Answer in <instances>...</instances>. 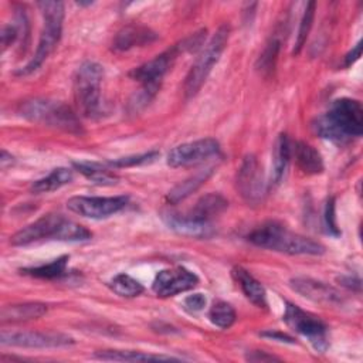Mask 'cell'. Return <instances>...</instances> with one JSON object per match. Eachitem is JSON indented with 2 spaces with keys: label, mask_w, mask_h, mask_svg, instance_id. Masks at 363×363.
Here are the masks:
<instances>
[{
  "label": "cell",
  "mask_w": 363,
  "mask_h": 363,
  "mask_svg": "<svg viewBox=\"0 0 363 363\" xmlns=\"http://www.w3.org/2000/svg\"><path fill=\"white\" fill-rule=\"evenodd\" d=\"M313 132L328 140L346 143L352 138H360L363 132V108L359 101L339 98L330 109L312 122Z\"/></svg>",
  "instance_id": "obj_1"
},
{
  "label": "cell",
  "mask_w": 363,
  "mask_h": 363,
  "mask_svg": "<svg viewBox=\"0 0 363 363\" xmlns=\"http://www.w3.org/2000/svg\"><path fill=\"white\" fill-rule=\"evenodd\" d=\"M247 240L259 248L285 252L289 255H320L325 252V247L320 242L292 233L274 221L265 223L252 230Z\"/></svg>",
  "instance_id": "obj_2"
},
{
  "label": "cell",
  "mask_w": 363,
  "mask_h": 363,
  "mask_svg": "<svg viewBox=\"0 0 363 363\" xmlns=\"http://www.w3.org/2000/svg\"><path fill=\"white\" fill-rule=\"evenodd\" d=\"M37 6L43 14V30L40 35V41L35 50L34 57L21 68H18L14 74L18 77L30 75L37 71L43 62L48 58V55L54 51L57 43L60 41L62 33V21H64V3L61 1H38Z\"/></svg>",
  "instance_id": "obj_3"
},
{
  "label": "cell",
  "mask_w": 363,
  "mask_h": 363,
  "mask_svg": "<svg viewBox=\"0 0 363 363\" xmlns=\"http://www.w3.org/2000/svg\"><path fill=\"white\" fill-rule=\"evenodd\" d=\"M104 68L94 61L82 62L74 77V99L78 112L85 118H99L102 115L101 82Z\"/></svg>",
  "instance_id": "obj_4"
},
{
  "label": "cell",
  "mask_w": 363,
  "mask_h": 363,
  "mask_svg": "<svg viewBox=\"0 0 363 363\" xmlns=\"http://www.w3.org/2000/svg\"><path fill=\"white\" fill-rule=\"evenodd\" d=\"M20 113L30 122L61 129L69 133L82 132L79 119L72 112V109L58 101L34 98L20 105Z\"/></svg>",
  "instance_id": "obj_5"
},
{
  "label": "cell",
  "mask_w": 363,
  "mask_h": 363,
  "mask_svg": "<svg viewBox=\"0 0 363 363\" xmlns=\"http://www.w3.org/2000/svg\"><path fill=\"white\" fill-rule=\"evenodd\" d=\"M230 37V26L221 24L216 33L211 35L208 43L203 47L196 62L191 65L184 81V95L186 98H193L206 82L208 74L211 72L214 64L220 60L223 51L227 47Z\"/></svg>",
  "instance_id": "obj_6"
},
{
  "label": "cell",
  "mask_w": 363,
  "mask_h": 363,
  "mask_svg": "<svg viewBox=\"0 0 363 363\" xmlns=\"http://www.w3.org/2000/svg\"><path fill=\"white\" fill-rule=\"evenodd\" d=\"M282 320L292 330L306 337L316 352H325L328 349V328L315 315L305 312L299 306L288 302Z\"/></svg>",
  "instance_id": "obj_7"
},
{
  "label": "cell",
  "mask_w": 363,
  "mask_h": 363,
  "mask_svg": "<svg viewBox=\"0 0 363 363\" xmlns=\"http://www.w3.org/2000/svg\"><path fill=\"white\" fill-rule=\"evenodd\" d=\"M128 196H113V197H96V196H75L67 201V207L82 217L86 218H106L116 214L128 204Z\"/></svg>",
  "instance_id": "obj_8"
},
{
  "label": "cell",
  "mask_w": 363,
  "mask_h": 363,
  "mask_svg": "<svg viewBox=\"0 0 363 363\" xmlns=\"http://www.w3.org/2000/svg\"><path fill=\"white\" fill-rule=\"evenodd\" d=\"M218 150H220V145L216 139L204 138V139L182 143L173 147L169 152L166 162L170 167L196 166L216 156Z\"/></svg>",
  "instance_id": "obj_9"
},
{
  "label": "cell",
  "mask_w": 363,
  "mask_h": 363,
  "mask_svg": "<svg viewBox=\"0 0 363 363\" xmlns=\"http://www.w3.org/2000/svg\"><path fill=\"white\" fill-rule=\"evenodd\" d=\"M0 343L3 346L16 347H34V349H48V347H64L74 343V339L65 333L60 332H7L3 330L0 335Z\"/></svg>",
  "instance_id": "obj_10"
},
{
  "label": "cell",
  "mask_w": 363,
  "mask_h": 363,
  "mask_svg": "<svg viewBox=\"0 0 363 363\" xmlns=\"http://www.w3.org/2000/svg\"><path fill=\"white\" fill-rule=\"evenodd\" d=\"M237 190L248 203H259L265 194L262 166L254 155H247L237 172Z\"/></svg>",
  "instance_id": "obj_11"
},
{
  "label": "cell",
  "mask_w": 363,
  "mask_h": 363,
  "mask_svg": "<svg viewBox=\"0 0 363 363\" xmlns=\"http://www.w3.org/2000/svg\"><path fill=\"white\" fill-rule=\"evenodd\" d=\"M180 47L179 44L166 50L164 52L156 55L153 60L139 65L133 71H130V77L142 84V88H147L153 92H157L162 84V79L164 74L169 71L172 67L173 61L176 60L177 54H180Z\"/></svg>",
  "instance_id": "obj_12"
},
{
  "label": "cell",
  "mask_w": 363,
  "mask_h": 363,
  "mask_svg": "<svg viewBox=\"0 0 363 363\" xmlns=\"http://www.w3.org/2000/svg\"><path fill=\"white\" fill-rule=\"evenodd\" d=\"M65 217L60 213H48L34 223L23 227L10 237L13 245H28L41 240H58Z\"/></svg>",
  "instance_id": "obj_13"
},
{
  "label": "cell",
  "mask_w": 363,
  "mask_h": 363,
  "mask_svg": "<svg viewBox=\"0 0 363 363\" xmlns=\"http://www.w3.org/2000/svg\"><path fill=\"white\" fill-rule=\"evenodd\" d=\"M199 284V278L194 272L184 267H174L162 269L157 272L153 281V292L160 298L173 296L193 289Z\"/></svg>",
  "instance_id": "obj_14"
},
{
  "label": "cell",
  "mask_w": 363,
  "mask_h": 363,
  "mask_svg": "<svg viewBox=\"0 0 363 363\" xmlns=\"http://www.w3.org/2000/svg\"><path fill=\"white\" fill-rule=\"evenodd\" d=\"M289 285L295 292L316 303L337 305L342 302L339 291L322 281H316L312 278H292L289 281Z\"/></svg>",
  "instance_id": "obj_15"
},
{
  "label": "cell",
  "mask_w": 363,
  "mask_h": 363,
  "mask_svg": "<svg viewBox=\"0 0 363 363\" xmlns=\"http://www.w3.org/2000/svg\"><path fill=\"white\" fill-rule=\"evenodd\" d=\"M162 217L169 228H172L174 233L184 237L208 238L214 234V230L210 221H200V220L191 218L187 214H177L172 211L164 213Z\"/></svg>",
  "instance_id": "obj_16"
},
{
  "label": "cell",
  "mask_w": 363,
  "mask_h": 363,
  "mask_svg": "<svg viewBox=\"0 0 363 363\" xmlns=\"http://www.w3.org/2000/svg\"><path fill=\"white\" fill-rule=\"evenodd\" d=\"M156 38H157L156 33H153L150 28L145 26L130 24L118 31V34L113 38L112 48L116 51H128L133 47H142V45L150 44Z\"/></svg>",
  "instance_id": "obj_17"
},
{
  "label": "cell",
  "mask_w": 363,
  "mask_h": 363,
  "mask_svg": "<svg viewBox=\"0 0 363 363\" xmlns=\"http://www.w3.org/2000/svg\"><path fill=\"white\" fill-rule=\"evenodd\" d=\"M47 313V305L40 302H24V303H13L3 306L0 312L1 323H14L24 322L31 319H38Z\"/></svg>",
  "instance_id": "obj_18"
},
{
  "label": "cell",
  "mask_w": 363,
  "mask_h": 363,
  "mask_svg": "<svg viewBox=\"0 0 363 363\" xmlns=\"http://www.w3.org/2000/svg\"><path fill=\"white\" fill-rule=\"evenodd\" d=\"M231 274L248 301H251L258 308L267 306V294L261 282H258L247 269L241 267L233 268Z\"/></svg>",
  "instance_id": "obj_19"
},
{
  "label": "cell",
  "mask_w": 363,
  "mask_h": 363,
  "mask_svg": "<svg viewBox=\"0 0 363 363\" xmlns=\"http://www.w3.org/2000/svg\"><path fill=\"white\" fill-rule=\"evenodd\" d=\"M228 207V201L218 193H208L201 196L187 216L200 221H210L213 217L221 214Z\"/></svg>",
  "instance_id": "obj_20"
},
{
  "label": "cell",
  "mask_w": 363,
  "mask_h": 363,
  "mask_svg": "<svg viewBox=\"0 0 363 363\" xmlns=\"http://www.w3.org/2000/svg\"><path fill=\"white\" fill-rule=\"evenodd\" d=\"M214 172V166H208L204 167L201 170H199L197 173H194L193 176L187 177L186 180L180 182L179 184H176L166 196L167 201L172 204H177L182 200L187 199L191 193H194L203 183H206V180L211 176V173Z\"/></svg>",
  "instance_id": "obj_21"
},
{
  "label": "cell",
  "mask_w": 363,
  "mask_h": 363,
  "mask_svg": "<svg viewBox=\"0 0 363 363\" xmlns=\"http://www.w3.org/2000/svg\"><path fill=\"white\" fill-rule=\"evenodd\" d=\"M291 153L292 147L289 138L286 133H281L275 140L272 152V182L275 184L281 183V180L284 179L291 160Z\"/></svg>",
  "instance_id": "obj_22"
},
{
  "label": "cell",
  "mask_w": 363,
  "mask_h": 363,
  "mask_svg": "<svg viewBox=\"0 0 363 363\" xmlns=\"http://www.w3.org/2000/svg\"><path fill=\"white\" fill-rule=\"evenodd\" d=\"M295 160L299 169L306 174H319L323 172V160L320 153L305 142L295 143Z\"/></svg>",
  "instance_id": "obj_23"
},
{
  "label": "cell",
  "mask_w": 363,
  "mask_h": 363,
  "mask_svg": "<svg viewBox=\"0 0 363 363\" xmlns=\"http://www.w3.org/2000/svg\"><path fill=\"white\" fill-rule=\"evenodd\" d=\"M72 167L84 177L99 186H112L118 182V176L115 173L95 162H72Z\"/></svg>",
  "instance_id": "obj_24"
},
{
  "label": "cell",
  "mask_w": 363,
  "mask_h": 363,
  "mask_svg": "<svg viewBox=\"0 0 363 363\" xmlns=\"http://www.w3.org/2000/svg\"><path fill=\"white\" fill-rule=\"evenodd\" d=\"M95 357L102 360H118V362H169V360H180L173 356L166 354H152L135 350H106L102 353H96Z\"/></svg>",
  "instance_id": "obj_25"
},
{
  "label": "cell",
  "mask_w": 363,
  "mask_h": 363,
  "mask_svg": "<svg viewBox=\"0 0 363 363\" xmlns=\"http://www.w3.org/2000/svg\"><path fill=\"white\" fill-rule=\"evenodd\" d=\"M71 180H72V170H69L68 167H57L45 177L35 180L30 186V190L35 194L48 193L68 184Z\"/></svg>",
  "instance_id": "obj_26"
},
{
  "label": "cell",
  "mask_w": 363,
  "mask_h": 363,
  "mask_svg": "<svg viewBox=\"0 0 363 363\" xmlns=\"http://www.w3.org/2000/svg\"><path fill=\"white\" fill-rule=\"evenodd\" d=\"M69 257L68 255H62L48 264H43L38 267H31V268H23L20 269L21 274L24 275H30L34 278H41V279H55L60 278L62 275H65L67 272V264H68Z\"/></svg>",
  "instance_id": "obj_27"
},
{
  "label": "cell",
  "mask_w": 363,
  "mask_h": 363,
  "mask_svg": "<svg viewBox=\"0 0 363 363\" xmlns=\"http://www.w3.org/2000/svg\"><path fill=\"white\" fill-rule=\"evenodd\" d=\"M108 285L116 295L123 298H135L143 292V285L128 274L115 275Z\"/></svg>",
  "instance_id": "obj_28"
},
{
  "label": "cell",
  "mask_w": 363,
  "mask_h": 363,
  "mask_svg": "<svg viewBox=\"0 0 363 363\" xmlns=\"http://www.w3.org/2000/svg\"><path fill=\"white\" fill-rule=\"evenodd\" d=\"M279 48H281V38L278 34H274L269 41L267 43L264 51L261 52L258 61H257V69L267 75L269 74L274 67H275V62H277V58H278V54H279Z\"/></svg>",
  "instance_id": "obj_29"
},
{
  "label": "cell",
  "mask_w": 363,
  "mask_h": 363,
  "mask_svg": "<svg viewBox=\"0 0 363 363\" xmlns=\"http://www.w3.org/2000/svg\"><path fill=\"white\" fill-rule=\"evenodd\" d=\"M208 319L217 328L227 329L235 322V311L230 303L218 301L210 308Z\"/></svg>",
  "instance_id": "obj_30"
},
{
  "label": "cell",
  "mask_w": 363,
  "mask_h": 363,
  "mask_svg": "<svg viewBox=\"0 0 363 363\" xmlns=\"http://www.w3.org/2000/svg\"><path fill=\"white\" fill-rule=\"evenodd\" d=\"M315 9H316V3L315 1H309L303 10L301 23H299V30H298V35H296V41H295V47L292 50V54L296 55L301 52L302 47L306 43V38L309 35V31L312 28V23H313V17H315Z\"/></svg>",
  "instance_id": "obj_31"
},
{
  "label": "cell",
  "mask_w": 363,
  "mask_h": 363,
  "mask_svg": "<svg viewBox=\"0 0 363 363\" xmlns=\"http://www.w3.org/2000/svg\"><path fill=\"white\" fill-rule=\"evenodd\" d=\"M159 157L157 152H147V153H142V155H133V156H126V157H119L115 160L108 162L109 166L113 167H132V166H139V164H146V163H152Z\"/></svg>",
  "instance_id": "obj_32"
},
{
  "label": "cell",
  "mask_w": 363,
  "mask_h": 363,
  "mask_svg": "<svg viewBox=\"0 0 363 363\" xmlns=\"http://www.w3.org/2000/svg\"><path fill=\"white\" fill-rule=\"evenodd\" d=\"M323 227L328 234L330 235H339L340 231L336 224V216H335V199L330 197L326 204H325V211H323Z\"/></svg>",
  "instance_id": "obj_33"
},
{
  "label": "cell",
  "mask_w": 363,
  "mask_h": 363,
  "mask_svg": "<svg viewBox=\"0 0 363 363\" xmlns=\"http://www.w3.org/2000/svg\"><path fill=\"white\" fill-rule=\"evenodd\" d=\"M206 302H207V299L203 294H193V295H189L184 298L183 309L189 313H197L204 309Z\"/></svg>",
  "instance_id": "obj_34"
},
{
  "label": "cell",
  "mask_w": 363,
  "mask_h": 363,
  "mask_svg": "<svg viewBox=\"0 0 363 363\" xmlns=\"http://www.w3.org/2000/svg\"><path fill=\"white\" fill-rule=\"evenodd\" d=\"M17 35H18L17 34V28L14 26H4L1 28L0 37H1V51L3 52L7 50V47H10L14 43Z\"/></svg>",
  "instance_id": "obj_35"
},
{
  "label": "cell",
  "mask_w": 363,
  "mask_h": 363,
  "mask_svg": "<svg viewBox=\"0 0 363 363\" xmlns=\"http://www.w3.org/2000/svg\"><path fill=\"white\" fill-rule=\"evenodd\" d=\"M360 52H362V41H359V43L352 48V51H349V52L345 55V67H350L352 64H354V62L359 60Z\"/></svg>",
  "instance_id": "obj_36"
},
{
  "label": "cell",
  "mask_w": 363,
  "mask_h": 363,
  "mask_svg": "<svg viewBox=\"0 0 363 363\" xmlns=\"http://www.w3.org/2000/svg\"><path fill=\"white\" fill-rule=\"evenodd\" d=\"M247 360H251V362H272V360H279V357L277 356H272V354H267L265 352H251L248 353L247 356Z\"/></svg>",
  "instance_id": "obj_37"
},
{
  "label": "cell",
  "mask_w": 363,
  "mask_h": 363,
  "mask_svg": "<svg viewBox=\"0 0 363 363\" xmlns=\"http://www.w3.org/2000/svg\"><path fill=\"white\" fill-rule=\"evenodd\" d=\"M337 281L346 286V288H350V289H356L359 291L360 289V279L359 278H352V277H339Z\"/></svg>",
  "instance_id": "obj_38"
},
{
  "label": "cell",
  "mask_w": 363,
  "mask_h": 363,
  "mask_svg": "<svg viewBox=\"0 0 363 363\" xmlns=\"http://www.w3.org/2000/svg\"><path fill=\"white\" fill-rule=\"evenodd\" d=\"M261 336L265 337H271L274 340H281V342H288V343H294V339L285 333H279V332H262Z\"/></svg>",
  "instance_id": "obj_39"
},
{
  "label": "cell",
  "mask_w": 363,
  "mask_h": 363,
  "mask_svg": "<svg viewBox=\"0 0 363 363\" xmlns=\"http://www.w3.org/2000/svg\"><path fill=\"white\" fill-rule=\"evenodd\" d=\"M0 163H1V167L6 169L7 166H11L14 163V157L11 155H9L6 150L1 152V159H0Z\"/></svg>",
  "instance_id": "obj_40"
}]
</instances>
